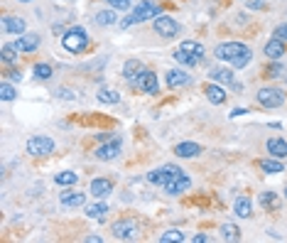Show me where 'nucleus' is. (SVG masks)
Wrapping results in <instances>:
<instances>
[{
    "label": "nucleus",
    "mask_w": 287,
    "mask_h": 243,
    "mask_svg": "<svg viewBox=\"0 0 287 243\" xmlns=\"http://www.w3.org/2000/svg\"><path fill=\"white\" fill-rule=\"evenodd\" d=\"M61 47L71 54H81L89 47V32L84 27H69L61 37Z\"/></svg>",
    "instance_id": "nucleus-1"
},
{
    "label": "nucleus",
    "mask_w": 287,
    "mask_h": 243,
    "mask_svg": "<svg viewBox=\"0 0 287 243\" xmlns=\"http://www.w3.org/2000/svg\"><path fill=\"white\" fill-rule=\"evenodd\" d=\"M157 15H162V8L153 3V0H140L137 5H135L133 15L128 20H123V27H130V25H137V22H145V20L150 18H157Z\"/></svg>",
    "instance_id": "nucleus-2"
},
{
    "label": "nucleus",
    "mask_w": 287,
    "mask_h": 243,
    "mask_svg": "<svg viewBox=\"0 0 287 243\" xmlns=\"http://www.w3.org/2000/svg\"><path fill=\"white\" fill-rule=\"evenodd\" d=\"M54 148H57V143L47 135H32L27 140V155H32V157H47L54 152Z\"/></svg>",
    "instance_id": "nucleus-3"
},
{
    "label": "nucleus",
    "mask_w": 287,
    "mask_h": 243,
    "mask_svg": "<svg viewBox=\"0 0 287 243\" xmlns=\"http://www.w3.org/2000/svg\"><path fill=\"white\" fill-rule=\"evenodd\" d=\"M246 52H250V49H248V44H243V42H224V44H219L213 49V56L221 59V62H233V59H238V56L246 54Z\"/></svg>",
    "instance_id": "nucleus-4"
},
{
    "label": "nucleus",
    "mask_w": 287,
    "mask_h": 243,
    "mask_svg": "<svg viewBox=\"0 0 287 243\" xmlns=\"http://www.w3.org/2000/svg\"><path fill=\"white\" fill-rule=\"evenodd\" d=\"M258 103L263 106V108H280L282 103H285V91L282 89H275V86H265V89H260L258 91Z\"/></svg>",
    "instance_id": "nucleus-5"
},
{
    "label": "nucleus",
    "mask_w": 287,
    "mask_h": 243,
    "mask_svg": "<svg viewBox=\"0 0 287 243\" xmlns=\"http://www.w3.org/2000/svg\"><path fill=\"white\" fill-rule=\"evenodd\" d=\"M153 27H155V32H157L160 37H165V39L177 37L179 30H182V25H179L174 18H170V15H157V18L153 20Z\"/></svg>",
    "instance_id": "nucleus-6"
},
{
    "label": "nucleus",
    "mask_w": 287,
    "mask_h": 243,
    "mask_svg": "<svg viewBox=\"0 0 287 243\" xmlns=\"http://www.w3.org/2000/svg\"><path fill=\"white\" fill-rule=\"evenodd\" d=\"M133 86L137 89V91H142V94H150V96H157V91H160L157 76H155V72H150V69H142V72L137 74V79L133 81Z\"/></svg>",
    "instance_id": "nucleus-7"
},
{
    "label": "nucleus",
    "mask_w": 287,
    "mask_h": 243,
    "mask_svg": "<svg viewBox=\"0 0 287 243\" xmlns=\"http://www.w3.org/2000/svg\"><path fill=\"white\" fill-rule=\"evenodd\" d=\"M177 174H182V169L174 167V165H167V167H160V169H153L150 174H148V182L155 185V187H165L170 179H174Z\"/></svg>",
    "instance_id": "nucleus-8"
},
{
    "label": "nucleus",
    "mask_w": 287,
    "mask_h": 243,
    "mask_svg": "<svg viewBox=\"0 0 287 243\" xmlns=\"http://www.w3.org/2000/svg\"><path fill=\"white\" fill-rule=\"evenodd\" d=\"M137 233H140V228H137V224L130 221V219H120V221L113 224V236L120 238V241H135Z\"/></svg>",
    "instance_id": "nucleus-9"
},
{
    "label": "nucleus",
    "mask_w": 287,
    "mask_h": 243,
    "mask_svg": "<svg viewBox=\"0 0 287 243\" xmlns=\"http://www.w3.org/2000/svg\"><path fill=\"white\" fill-rule=\"evenodd\" d=\"M118 155H120V138H115V140H108V143H103L101 148H96V160H101V162L115 160Z\"/></svg>",
    "instance_id": "nucleus-10"
},
{
    "label": "nucleus",
    "mask_w": 287,
    "mask_h": 243,
    "mask_svg": "<svg viewBox=\"0 0 287 243\" xmlns=\"http://www.w3.org/2000/svg\"><path fill=\"white\" fill-rule=\"evenodd\" d=\"M189 187H191V177H187V174L182 172V174H177L174 179H170V182L165 185V192H167L170 197H179V194H184Z\"/></svg>",
    "instance_id": "nucleus-11"
},
{
    "label": "nucleus",
    "mask_w": 287,
    "mask_h": 243,
    "mask_svg": "<svg viewBox=\"0 0 287 243\" xmlns=\"http://www.w3.org/2000/svg\"><path fill=\"white\" fill-rule=\"evenodd\" d=\"M13 44H15V49H18V52H35V49H39L42 39H39L37 32H27V35H20Z\"/></svg>",
    "instance_id": "nucleus-12"
},
{
    "label": "nucleus",
    "mask_w": 287,
    "mask_h": 243,
    "mask_svg": "<svg viewBox=\"0 0 287 243\" xmlns=\"http://www.w3.org/2000/svg\"><path fill=\"white\" fill-rule=\"evenodd\" d=\"M59 202H61V206H66V209H79V206L86 204V194L84 192H74V189H64L59 194Z\"/></svg>",
    "instance_id": "nucleus-13"
},
{
    "label": "nucleus",
    "mask_w": 287,
    "mask_h": 243,
    "mask_svg": "<svg viewBox=\"0 0 287 243\" xmlns=\"http://www.w3.org/2000/svg\"><path fill=\"white\" fill-rule=\"evenodd\" d=\"M263 52H265L268 59L280 62V59L285 56V42H282V39H277V37H270L268 42H265V47H263Z\"/></svg>",
    "instance_id": "nucleus-14"
},
{
    "label": "nucleus",
    "mask_w": 287,
    "mask_h": 243,
    "mask_svg": "<svg viewBox=\"0 0 287 243\" xmlns=\"http://www.w3.org/2000/svg\"><path fill=\"white\" fill-rule=\"evenodd\" d=\"M111 192H113V182L111 179H106V177L91 179V194H94V199H106Z\"/></svg>",
    "instance_id": "nucleus-15"
},
{
    "label": "nucleus",
    "mask_w": 287,
    "mask_h": 243,
    "mask_svg": "<svg viewBox=\"0 0 287 243\" xmlns=\"http://www.w3.org/2000/svg\"><path fill=\"white\" fill-rule=\"evenodd\" d=\"M174 155H177V157H182V160H189V157L201 155V145H199V143H191V140L177 143V145H174Z\"/></svg>",
    "instance_id": "nucleus-16"
},
{
    "label": "nucleus",
    "mask_w": 287,
    "mask_h": 243,
    "mask_svg": "<svg viewBox=\"0 0 287 243\" xmlns=\"http://www.w3.org/2000/svg\"><path fill=\"white\" fill-rule=\"evenodd\" d=\"M209 79L213 81V84H229V86H233V81H236L233 72L226 69V67H211V69H209Z\"/></svg>",
    "instance_id": "nucleus-17"
},
{
    "label": "nucleus",
    "mask_w": 287,
    "mask_h": 243,
    "mask_svg": "<svg viewBox=\"0 0 287 243\" xmlns=\"http://www.w3.org/2000/svg\"><path fill=\"white\" fill-rule=\"evenodd\" d=\"M191 81L189 72H184V69H170L167 72V84L172 86V89H179V86H187Z\"/></svg>",
    "instance_id": "nucleus-18"
},
{
    "label": "nucleus",
    "mask_w": 287,
    "mask_h": 243,
    "mask_svg": "<svg viewBox=\"0 0 287 243\" xmlns=\"http://www.w3.org/2000/svg\"><path fill=\"white\" fill-rule=\"evenodd\" d=\"M3 32H10V35H15V37H20V35H25V20L22 18H3Z\"/></svg>",
    "instance_id": "nucleus-19"
},
{
    "label": "nucleus",
    "mask_w": 287,
    "mask_h": 243,
    "mask_svg": "<svg viewBox=\"0 0 287 243\" xmlns=\"http://www.w3.org/2000/svg\"><path fill=\"white\" fill-rule=\"evenodd\" d=\"M258 167L263 169L265 174H280L282 169H285V165L280 162V157H263V160H258Z\"/></svg>",
    "instance_id": "nucleus-20"
},
{
    "label": "nucleus",
    "mask_w": 287,
    "mask_h": 243,
    "mask_svg": "<svg viewBox=\"0 0 287 243\" xmlns=\"http://www.w3.org/2000/svg\"><path fill=\"white\" fill-rule=\"evenodd\" d=\"M265 148H268V155H272V157H280V160L287 157V143L282 138H270Z\"/></svg>",
    "instance_id": "nucleus-21"
},
{
    "label": "nucleus",
    "mask_w": 287,
    "mask_h": 243,
    "mask_svg": "<svg viewBox=\"0 0 287 243\" xmlns=\"http://www.w3.org/2000/svg\"><path fill=\"white\" fill-rule=\"evenodd\" d=\"M233 214H236L238 219H248L250 214H253V204H250L248 197H238V199L233 202Z\"/></svg>",
    "instance_id": "nucleus-22"
},
{
    "label": "nucleus",
    "mask_w": 287,
    "mask_h": 243,
    "mask_svg": "<svg viewBox=\"0 0 287 243\" xmlns=\"http://www.w3.org/2000/svg\"><path fill=\"white\" fill-rule=\"evenodd\" d=\"M204 94H206V98H209L211 103H216V106L226 103V91H224L219 84H209V86L204 89Z\"/></svg>",
    "instance_id": "nucleus-23"
},
{
    "label": "nucleus",
    "mask_w": 287,
    "mask_h": 243,
    "mask_svg": "<svg viewBox=\"0 0 287 243\" xmlns=\"http://www.w3.org/2000/svg\"><path fill=\"white\" fill-rule=\"evenodd\" d=\"M140 72H142V64H140V59H128V62L123 64V76H125L128 81H135Z\"/></svg>",
    "instance_id": "nucleus-24"
},
{
    "label": "nucleus",
    "mask_w": 287,
    "mask_h": 243,
    "mask_svg": "<svg viewBox=\"0 0 287 243\" xmlns=\"http://www.w3.org/2000/svg\"><path fill=\"white\" fill-rule=\"evenodd\" d=\"M77 182H79V174L71 172V169H64V172L54 174V185H59V187H71V185H77Z\"/></svg>",
    "instance_id": "nucleus-25"
},
{
    "label": "nucleus",
    "mask_w": 287,
    "mask_h": 243,
    "mask_svg": "<svg viewBox=\"0 0 287 243\" xmlns=\"http://www.w3.org/2000/svg\"><path fill=\"white\" fill-rule=\"evenodd\" d=\"M96 98L101 101V103H106V106H113V103H118L120 101V94L115 91V89H98V94H96Z\"/></svg>",
    "instance_id": "nucleus-26"
},
{
    "label": "nucleus",
    "mask_w": 287,
    "mask_h": 243,
    "mask_svg": "<svg viewBox=\"0 0 287 243\" xmlns=\"http://www.w3.org/2000/svg\"><path fill=\"white\" fill-rule=\"evenodd\" d=\"M94 20L98 22V25H103V27H111V25L118 22V10H113V8H111V10H101Z\"/></svg>",
    "instance_id": "nucleus-27"
},
{
    "label": "nucleus",
    "mask_w": 287,
    "mask_h": 243,
    "mask_svg": "<svg viewBox=\"0 0 287 243\" xmlns=\"http://www.w3.org/2000/svg\"><path fill=\"white\" fill-rule=\"evenodd\" d=\"M174 62H179L182 67H196V64H199V56L189 54V52H184V49H177V52H174Z\"/></svg>",
    "instance_id": "nucleus-28"
},
{
    "label": "nucleus",
    "mask_w": 287,
    "mask_h": 243,
    "mask_svg": "<svg viewBox=\"0 0 287 243\" xmlns=\"http://www.w3.org/2000/svg\"><path fill=\"white\" fill-rule=\"evenodd\" d=\"M108 214V204H103V202H96V204L86 206V216L89 219H103Z\"/></svg>",
    "instance_id": "nucleus-29"
},
{
    "label": "nucleus",
    "mask_w": 287,
    "mask_h": 243,
    "mask_svg": "<svg viewBox=\"0 0 287 243\" xmlns=\"http://www.w3.org/2000/svg\"><path fill=\"white\" fill-rule=\"evenodd\" d=\"M179 49H184V52H189V54H194V56H204V44L201 42H194V39H187V42H182L179 44Z\"/></svg>",
    "instance_id": "nucleus-30"
},
{
    "label": "nucleus",
    "mask_w": 287,
    "mask_h": 243,
    "mask_svg": "<svg viewBox=\"0 0 287 243\" xmlns=\"http://www.w3.org/2000/svg\"><path fill=\"white\" fill-rule=\"evenodd\" d=\"M221 238L224 241H238L241 238V228L236 224H224L221 226Z\"/></svg>",
    "instance_id": "nucleus-31"
},
{
    "label": "nucleus",
    "mask_w": 287,
    "mask_h": 243,
    "mask_svg": "<svg viewBox=\"0 0 287 243\" xmlns=\"http://www.w3.org/2000/svg\"><path fill=\"white\" fill-rule=\"evenodd\" d=\"M0 56H3L5 64H15V62H18V49H15V44H3V47H0Z\"/></svg>",
    "instance_id": "nucleus-32"
},
{
    "label": "nucleus",
    "mask_w": 287,
    "mask_h": 243,
    "mask_svg": "<svg viewBox=\"0 0 287 243\" xmlns=\"http://www.w3.org/2000/svg\"><path fill=\"white\" fill-rule=\"evenodd\" d=\"M35 79H39V81H47V79H52L54 76V72H52V67L49 64H35Z\"/></svg>",
    "instance_id": "nucleus-33"
},
{
    "label": "nucleus",
    "mask_w": 287,
    "mask_h": 243,
    "mask_svg": "<svg viewBox=\"0 0 287 243\" xmlns=\"http://www.w3.org/2000/svg\"><path fill=\"white\" fill-rule=\"evenodd\" d=\"M184 238H187V236H184L182 231H177V228H170V231H165V233L160 236V241H162V243H172V241L182 243Z\"/></svg>",
    "instance_id": "nucleus-34"
},
{
    "label": "nucleus",
    "mask_w": 287,
    "mask_h": 243,
    "mask_svg": "<svg viewBox=\"0 0 287 243\" xmlns=\"http://www.w3.org/2000/svg\"><path fill=\"white\" fill-rule=\"evenodd\" d=\"M0 98H3V101H13V98H18V89H15L13 84L3 81V86H0Z\"/></svg>",
    "instance_id": "nucleus-35"
},
{
    "label": "nucleus",
    "mask_w": 287,
    "mask_h": 243,
    "mask_svg": "<svg viewBox=\"0 0 287 243\" xmlns=\"http://www.w3.org/2000/svg\"><path fill=\"white\" fill-rule=\"evenodd\" d=\"M250 56H253V52H246V54H241L238 59H233L231 64H233V69H243V67H248Z\"/></svg>",
    "instance_id": "nucleus-36"
},
{
    "label": "nucleus",
    "mask_w": 287,
    "mask_h": 243,
    "mask_svg": "<svg viewBox=\"0 0 287 243\" xmlns=\"http://www.w3.org/2000/svg\"><path fill=\"white\" fill-rule=\"evenodd\" d=\"M260 204H263V206H275V204H277L275 192H263V194H260Z\"/></svg>",
    "instance_id": "nucleus-37"
},
{
    "label": "nucleus",
    "mask_w": 287,
    "mask_h": 243,
    "mask_svg": "<svg viewBox=\"0 0 287 243\" xmlns=\"http://www.w3.org/2000/svg\"><path fill=\"white\" fill-rule=\"evenodd\" d=\"M108 5L113 8V10H130V0H108Z\"/></svg>",
    "instance_id": "nucleus-38"
},
{
    "label": "nucleus",
    "mask_w": 287,
    "mask_h": 243,
    "mask_svg": "<svg viewBox=\"0 0 287 243\" xmlns=\"http://www.w3.org/2000/svg\"><path fill=\"white\" fill-rule=\"evenodd\" d=\"M54 96L64 98V101H74V98H77V94H74L71 89H57V94H54Z\"/></svg>",
    "instance_id": "nucleus-39"
},
{
    "label": "nucleus",
    "mask_w": 287,
    "mask_h": 243,
    "mask_svg": "<svg viewBox=\"0 0 287 243\" xmlns=\"http://www.w3.org/2000/svg\"><path fill=\"white\" fill-rule=\"evenodd\" d=\"M272 37H277V39H282V42H287V22L272 30Z\"/></svg>",
    "instance_id": "nucleus-40"
},
{
    "label": "nucleus",
    "mask_w": 287,
    "mask_h": 243,
    "mask_svg": "<svg viewBox=\"0 0 287 243\" xmlns=\"http://www.w3.org/2000/svg\"><path fill=\"white\" fill-rule=\"evenodd\" d=\"M280 74H285V67H280L277 62H272L268 67V76H280Z\"/></svg>",
    "instance_id": "nucleus-41"
},
{
    "label": "nucleus",
    "mask_w": 287,
    "mask_h": 243,
    "mask_svg": "<svg viewBox=\"0 0 287 243\" xmlns=\"http://www.w3.org/2000/svg\"><path fill=\"white\" fill-rule=\"evenodd\" d=\"M96 138H98V143H108V140H115L113 133H98Z\"/></svg>",
    "instance_id": "nucleus-42"
},
{
    "label": "nucleus",
    "mask_w": 287,
    "mask_h": 243,
    "mask_svg": "<svg viewBox=\"0 0 287 243\" xmlns=\"http://www.w3.org/2000/svg\"><path fill=\"white\" fill-rule=\"evenodd\" d=\"M191 241H194V243H209L211 238H209V236H204V233H196V236H194Z\"/></svg>",
    "instance_id": "nucleus-43"
},
{
    "label": "nucleus",
    "mask_w": 287,
    "mask_h": 243,
    "mask_svg": "<svg viewBox=\"0 0 287 243\" xmlns=\"http://www.w3.org/2000/svg\"><path fill=\"white\" fill-rule=\"evenodd\" d=\"M246 108H233V111H231V118H238V115H246Z\"/></svg>",
    "instance_id": "nucleus-44"
},
{
    "label": "nucleus",
    "mask_w": 287,
    "mask_h": 243,
    "mask_svg": "<svg viewBox=\"0 0 287 243\" xmlns=\"http://www.w3.org/2000/svg\"><path fill=\"white\" fill-rule=\"evenodd\" d=\"M8 76H10L13 81H20V79H22V74H20V69H18V72H10V74H8Z\"/></svg>",
    "instance_id": "nucleus-45"
},
{
    "label": "nucleus",
    "mask_w": 287,
    "mask_h": 243,
    "mask_svg": "<svg viewBox=\"0 0 287 243\" xmlns=\"http://www.w3.org/2000/svg\"><path fill=\"white\" fill-rule=\"evenodd\" d=\"M18 3H32V0H18Z\"/></svg>",
    "instance_id": "nucleus-46"
},
{
    "label": "nucleus",
    "mask_w": 287,
    "mask_h": 243,
    "mask_svg": "<svg viewBox=\"0 0 287 243\" xmlns=\"http://www.w3.org/2000/svg\"><path fill=\"white\" fill-rule=\"evenodd\" d=\"M285 199H287V189H285Z\"/></svg>",
    "instance_id": "nucleus-47"
}]
</instances>
